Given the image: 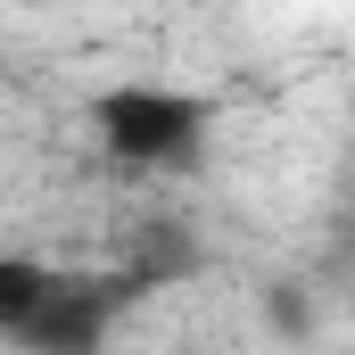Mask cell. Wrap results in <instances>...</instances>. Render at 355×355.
Returning a JSON list of instances; mask_svg holds the SVG:
<instances>
[{
    "mask_svg": "<svg viewBox=\"0 0 355 355\" xmlns=\"http://www.w3.org/2000/svg\"><path fill=\"white\" fill-rule=\"evenodd\" d=\"M207 124H215V107H207L198 91H166V83H116V91L91 99L99 149L124 157V166H141V174H182V166H198Z\"/></svg>",
    "mask_w": 355,
    "mask_h": 355,
    "instance_id": "6da1fadb",
    "label": "cell"
},
{
    "mask_svg": "<svg viewBox=\"0 0 355 355\" xmlns=\"http://www.w3.org/2000/svg\"><path fill=\"white\" fill-rule=\"evenodd\" d=\"M149 289V272H58L50 281V297L8 331V347L17 355H99L107 347V331H116V314L132 306Z\"/></svg>",
    "mask_w": 355,
    "mask_h": 355,
    "instance_id": "7a4b0ae2",
    "label": "cell"
},
{
    "mask_svg": "<svg viewBox=\"0 0 355 355\" xmlns=\"http://www.w3.org/2000/svg\"><path fill=\"white\" fill-rule=\"evenodd\" d=\"M50 281H58L50 265H33V257L0 248V339H8V331H17V322L42 306V297H50Z\"/></svg>",
    "mask_w": 355,
    "mask_h": 355,
    "instance_id": "3957f363",
    "label": "cell"
},
{
    "mask_svg": "<svg viewBox=\"0 0 355 355\" xmlns=\"http://www.w3.org/2000/svg\"><path fill=\"white\" fill-rule=\"evenodd\" d=\"M272 322H281V331H306V297H297V289H272Z\"/></svg>",
    "mask_w": 355,
    "mask_h": 355,
    "instance_id": "277c9868",
    "label": "cell"
}]
</instances>
